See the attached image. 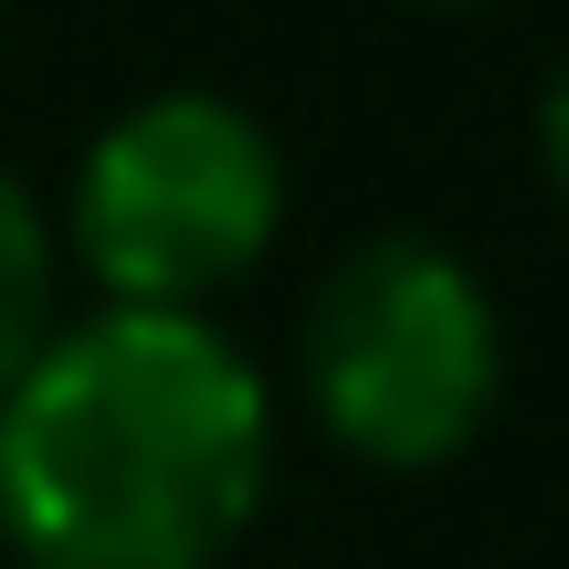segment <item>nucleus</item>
<instances>
[{"mask_svg": "<svg viewBox=\"0 0 569 569\" xmlns=\"http://www.w3.org/2000/svg\"><path fill=\"white\" fill-rule=\"evenodd\" d=\"M274 496V390L190 306H96L0 390L21 569H211Z\"/></svg>", "mask_w": 569, "mask_h": 569, "instance_id": "nucleus-1", "label": "nucleus"}, {"mask_svg": "<svg viewBox=\"0 0 569 569\" xmlns=\"http://www.w3.org/2000/svg\"><path fill=\"white\" fill-rule=\"evenodd\" d=\"M411 11H475V0H411Z\"/></svg>", "mask_w": 569, "mask_h": 569, "instance_id": "nucleus-6", "label": "nucleus"}, {"mask_svg": "<svg viewBox=\"0 0 569 569\" xmlns=\"http://www.w3.org/2000/svg\"><path fill=\"white\" fill-rule=\"evenodd\" d=\"M306 411L338 453L380 475H432L496 422L507 327L486 274L432 232H369L306 296Z\"/></svg>", "mask_w": 569, "mask_h": 569, "instance_id": "nucleus-2", "label": "nucleus"}, {"mask_svg": "<svg viewBox=\"0 0 569 569\" xmlns=\"http://www.w3.org/2000/svg\"><path fill=\"white\" fill-rule=\"evenodd\" d=\"M53 327H63V232L32 201V180L0 169V390L42 359Z\"/></svg>", "mask_w": 569, "mask_h": 569, "instance_id": "nucleus-4", "label": "nucleus"}, {"mask_svg": "<svg viewBox=\"0 0 569 569\" xmlns=\"http://www.w3.org/2000/svg\"><path fill=\"white\" fill-rule=\"evenodd\" d=\"M538 169H549V190L569 201V63L549 74V96H538Z\"/></svg>", "mask_w": 569, "mask_h": 569, "instance_id": "nucleus-5", "label": "nucleus"}, {"mask_svg": "<svg viewBox=\"0 0 569 569\" xmlns=\"http://www.w3.org/2000/svg\"><path fill=\"white\" fill-rule=\"evenodd\" d=\"M284 232V148L264 117L211 84L138 96L96 127L63 190V264L96 284V306H190L232 296Z\"/></svg>", "mask_w": 569, "mask_h": 569, "instance_id": "nucleus-3", "label": "nucleus"}]
</instances>
